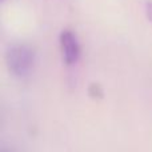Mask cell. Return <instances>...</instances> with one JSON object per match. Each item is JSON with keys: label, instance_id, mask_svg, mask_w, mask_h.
Instances as JSON below:
<instances>
[{"label": "cell", "instance_id": "obj_2", "mask_svg": "<svg viewBox=\"0 0 152 152\" xmlns=\"http://www.w3.org/2000/svg\"><path fill=\"white\" fill-rule=\"evenodd\" d=\"M59 47L63 63L67 67H74L81 58V45L77 35L72 29H63L59 35Z\"/></svg>", "mask_w": 152, "mask_h": 152}, {"label": "cell", "instance_id": "obj_4", "mask_svg": "<svg viewBox=\"0 0 152 152\" xmlns=\"http://www.w3.org/2000/svg\"><path fill=\"white\" fill-rule=\"evenodd\" d=\"M0 152H15V150H13L12 147H7V145H3L1 150H0Z\"/></svg>", "mask_w": 152, "mask_h": 152}, {"label": "cell", "instance_id": "obj_3", "mask_svg": "<svg viewBox=\"0 0 152 152\" xmlns=\"http://www.w3.org/2000/svg\"><path fill=\"white\" fill-rule=\"evenodd\" d=\"M145 12H147L148 19L152 21V0H147L145 1Z\"/></svg>", "mask_w": 152, "mask_h": 152}, {"label": "cell", "instance_id": "obj_1", "mask_svg": "<svg viewBox=\"0 0 152 152\" xmlns=\"http://www.w3.org/2000/svg\"><path fill=\"white\" fill-rule=\"evenodd\" d=\"M5 64L16 79H27L36 63V51L27 43H13L5 50Z\"/></svg>", "mask_w": 152, "mask_h": 152}]
</instances>
